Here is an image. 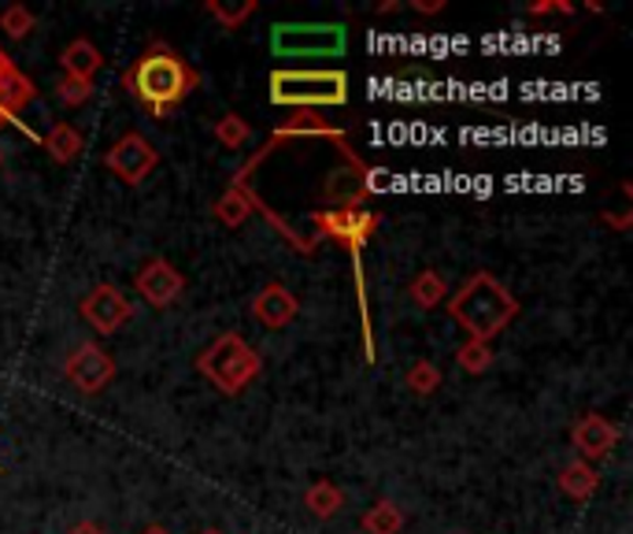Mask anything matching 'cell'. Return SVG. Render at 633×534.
Returning <instances> with one entry per match:
<instances>
[{
    "label": "cell",
    "instance_id": "8",
    "mask_svg": "<svg viewBox=\"0 0 633 534\" xmlns=\"http://www.w3.org/2000/svg\"><path fill=\"white\" fill-rule=\"evenodd\" d=\"M78 312H81V319L97 330V335L108 338V335H116V330H122L130 319H134V301L122 294L119 286H111V282H100V286H94L86 297H81Z\"/></svg>",
    "mask_w": 633,
    "mask_h": 534
},
{
    "label": "cell",
    "instance_id": "12",
    "mask_svg": "<svg viewBox=\"0 0 633 534\" xmlns=\"http://www.w3.org/2000/svg\"><path fill=\"white\" fill-rule=\"evenodd\" d=\"M297 312H301L297 297H293L282 282H268V286L252 297V316H257V324H263L268 330L290 327L293 319H297Z\"/></svg>",
    "mask_w": 633,
    "mask_h": 534
},
{
    "label": "cell",
    "instance_id": "16",
    "mask_svg": "<svg viewBox=\"0 0 633 534\" xmlns=\"http://www.w3.org/2000/svg\"><path fill=\"white\" fill-rule=\"evenodd\" d=\"M252 208H260V197L252 194V186L230 183V189L216 200V219L222 227H241L252 216Z\"/></svg>",
    "mask_w": 633,
    "mask_h": 534
},
{
    "label": "cell",
    "instance_id": "19",
    "mask_svg": "<svg viewBox=\"0 0 633 534\" xmlns=\"http://www.w3.org/2000/svg\"><path fill=\"white\" fill-rule=\"evenodd\" d=\"M559 487H564L567 498L589 501L600 487V476H597L593 465H586V460H570V465L559 471Z\"/></svg>",
    "mask_w": 633,
    "mask_h": 534
},
{
    "label": "cell",
    "instance_id": "11",
    "mask_svg": "<svg viewBox=\"0 0 633 534\" xmlns=\"http://www.w3.org/2000/svg\"><path fill=\"white\" fill-rule=\"evenodd\" d=\"M570 442L578 449V460L593 465V460H604L611 449L619 446V427L600 412H586L575 427H570Z\"/></svg>",
    "mask_w": 633,
    "mask_h": 534
},
{
    "label": "cell",
    "instance_id": "4",
    "mask_svg": "<svg viewBox=\"0 0 633 534\" xmlns=\"http://www.w3.org/2000/svg\"><path fill=\"white\" fill-rule=\"evenodd\" d=\"M268 86H271V105L297 108V112L349 105V75H345V70L282 67V70H271Z\"/></svg>",
    "mask_w": 633,
    "mask_h": 534
},
{
    "label": "cell",
    "instance_id": "22",
    "mask_svg": "<svg viewBox=\"0 0 633 534\" xmlns=\"http://www.w3.org/2000/svg\"><path fill=\"white\" fill-rule=\"evenodd\" d=\"M208 15L216 19L222 30H238L241 23H249L252 15H257V0H238V4H230V0H208Z\"/></svg>",
    "mask_w": 633,
    "mask_h": 534
},
{
    "label": "cell",
    "instance_id": "18",
    "mask_svg": "<svg viewBox=\"0 0 633 534\" xmlns=\"http://www.w3.org/2000/svg\"><path fill=\"white\" fill-rule=\"evenodd\" d=\"M407 297H412L415 308L430 312V308L445 305V301H448V282L441 279V271L426 268V271H418V275L412 279V286H407Z\"/></svg>",
    "mask_w": 633,
    "mask_h": 534
},
{
    "label": "cell",
    "instance_id": "1",
    "mask_svg": "<svg viewBox=\"0 0 633 534\" xmlns=\"http://www.w3.org/2000/svg\"><path fill=\"white\" fill-rule=\"evenodd\" d=\"M122 86H127V94L138 105H145L152 116L163 119L200 86V75L171 45L152 42L145 53L130 59V67L122 70Z\"/></svg>",
    "mask_w": 633,
    "mask_h": 534
},
{
    "label": "cell",
    "instance_id": "26",
    "mask_svg": "<svg viewBox=\"0 0 633 534\" xmlns=\"http://www.w3.org/2000/svg\"><path fill=\"white\" fill-rule=\"evenodd\" d=\"M456 357H459V368L471 371V375H482V371L493 364V349H489L485 341H474V338H467V346L459 349Z\"/></svg>",
    "mask_w": 633,
    "mask_h": 534
},
{
    "label": "cell",
    "instance_id": "24",
    "mask_svg": "<svg viewBox=\"0 0 633 534\" xmlns=\"http://www.w3.org/2000/svg\"><path fill=\"white\" fill-rule=\"evenodd\" d=\"M37 26V15L30 12L26 4H8L4 12H0V30H4L12 42H23V37H30V30Z\"/></svg>",
    "mask_w": 633,
    "mask_h": 534
},
{
    "label": "cell",
    "instance_id": "30",
    "mask_svg": "<svg viewBox=\"0 0 633 534\" xmlns=\"http://www.w3.org/2000/svg\"><path fill=\"white\" fill-rule=\"evenodd\" d=\"M70 534H105V527H100V523H94V520H81V523H75V527H70Z\"/></svg>",
    "mask_w": 633,
    "mask_h": 534
},
{
    "label": "cell",
    "instance_id": "5",
    "mask_svg": "<svg viewBox=\"0 0 633 534\" xmlns=\"http://www.w3.org/2000/svg\"><path fill=\"white\" fill-rule=\"evenodd\" d=\"M197 371L211 382V386L219 390V394L238 397L244 386H252V382L260 379L263 360H260V352L252 349L241 335L227 330V335H219L197 357Z\"/></svg>",
    "mask_w": 633,
    "mask_h": 534
},
{
    "label": "cell",
    "instance_id": "20",
    "mask_svg": "<svg viewBox=\"0 0 633 534\" xmlns=\"http://www.w3.org/2000/svg\"><path fill=\"white\" fill-rule=\"evenodd\" d=\"M304 505H308L312 516L330 520L345 509V493H341V487H334L330 479H319V482H312V487L304 490Z\"/></svg>",
    "mask_w": 633,
    "mask_h": 534
},
{
    "label": "cell",
    "instance_id": "27",
    "mask_svg": "<svg viewBox=\"0 0 633 534\" xmlns=\"http://www.w3.org/2000/svg\"><path fill=\"white\" fill-rule=\"evenodd\" d=\"M56 97L64 100L67 108H81L89 97H94V83H86V78L59 75V83H56Z\"/></svg>",
    "mask_w": 633,
    "mask_h": 534
},
{
    "label": "cell",
    "instance_id": "7",
    "mask_svg": "<svg viewBox=\"0 0 633 534\" xmlns=\"http://www.w3.org/2000/svg\"><path fill=\"white\" fill-rule=\"evenodd\" d=\"M64 375L78 394H100L116 379V360L108 349H100L97 341H78L64 360Z\"/></svg>",
    "mask_w": 633,
    "mask_h": 534
},
{
    "label": "cell",
    "instance_id": "15",
    "mask_svg": "<svg viewBox=\"0 0 633 534\" xmlns=\"http://www.w3.org/2000/svg\"><path fill=\"white\" fill-rule=\"evenodd\" d=\"M59 64H64V75L94 83V75H97L100 67H105V53H100V48L89 42V37H75L70 45H64V53H59Z\"/></svg>",
    "mask_w": 633,
    "mask_h": 534
},
{
    "label": "cell",
    "instance_id": "28",
    "mask_svg": "<svg viewBox=\"0 0 633 534\" xmlns=\"http://www.w3.org/2000/svg\"><path fill=\"white\" fill-rule=\"evenodd\" d=\"M534 15H545V12H575V4H553V0H541V4L530 8Z\"/></svg>",
    "mask_w": 633,
    "mask_h": 534
},
{
    "label": "cell",
    "instance_id": "29",
    "mask_svg": "<svg viewBox=\"0 0 633 534\" xmlns=\"http://www.w3.org/2000/svg\"><path fill=\"white\" fill-rule=\"evenodd\" d=\"M412 8H415V12H441V8H445V0H412Z\"/></svg>",
    "mask_w": 633,
    "mask_h": 534
},
{
    "label": "cell",
    "instance_id": "25",
    "mask_svg": "<svg viewBox=\"0 0 633 534\" xmlns=\"http://www.w3.org/2000/svg\"><path fill=\"white\" fill-rule=\"evenodd\" d=\"M404 382H407V390H412V394L426 397V394H434V390L441 386V371H437L434 360H415V364L407 368Z\"/></svg>",
    "mask_w": 633,
    "mask_h": 534
},
{
    "label": "cell",
    "instance_id": "31",
    "mask_svg": "<svg viewBox=\"0 0 633 534\" xmlns=\"http://www.w3.org/2000/svg\"><path fill=\"white\" fill-rule=\"evenodd\" d=\"M141 534H171V531H167V527H160V523H152V527H145Z\"/></svg>",
    "mask_w": 633,
    "mask_h": 534
},
{
    "label": "cell",
    "instance_id": "9",
    "mask_svg": "<svg viewBox=\"0 0 633 534\" xmlns=\"http://www.w3.org/2000/svg\"><path fill=\"white\" fill-rule=\"evenodd\" d=\"M105 164L116 178H122L127 186H141L145 178L156 171L160 164V153L152 149V141L145 134H138V130H130V134H122L116 145L105 153Z\"/></svg>",
    "mask_w": 633,
    "mask_h": 534
},
{
    "label": "cell",
    "instance_id": "6",
    "mask_svg": "<svg viewBox=\"0 0 633 534\" xmlns=\"http://www.w3.org/2000/svg\"><path fill=\"white\" fill-rule=\"evenodd\" d=\"M349 48V26L345 23H274L271 53L282 59H315L341 56Z\"/></svg>",
    "mask_w": 633,
    "mask_h": 534
},
{
    "label": "cell",
    "instance_id": "13",
    "mask_svg": "<svg viewBox=\"0 0 633 534\" xmlns=\"http://www.w3.org/2000/svg\"><path fill=\"white\" fill-rule=\"evenodd\" d=\"M371 194L367 183V167L349 160V167L330 171V178L323 183V200H330L334 208H360V200Z\"/></svg>",
    "mask_w": 633,
    "mask_h": 534
},
{
    "label": "cell",
    "instance_id": "2",
    "mask_svg": "<svg viewBox=\"0 0 633 534\" xmlns=\"http://www.w3.org/2000/svg\"><path fill=\"white\" fill-rule=\"evenodd\" d=\"M448 316L467 330V338L474 341H493L519 316V301L512 297V290L500 279H493L489 271H478L456 290V297L445 301Z\"/></svg>",
    "mask_w": 633,
    "mask_h": 534
},
{
    "label": "cell",
    "instance_id": "14",
    "mask_svg": "<svg viewBox=\"0 0 633 534\" xmlns=\"http://www.w3.org/2000/svg\"><path fill=\"white\" fill-rule=\"evenodd\" d=\"M30 100H34V83L0 53V127L23 112Z\"/></svg>",
    "mask_w": 633,
    "mask_h": 534
},
{
    "label": "cell",
    "instance_id": "21",
    "mask_svg": "<svg viewBox=\"0 0 633 534\" xmlns=\"http://www.w3.org/2000/svg\"><path fill=\"white\" fill-rule=\"evenodd\" d=\"M360 527L367 534H401L404 531V512L396 509L393 501H374V505L363 512Z\"/></svg>",
    "mask_w": 633,
    "mask_h": 534
},
{
    "label": "cell",
    "instance_id": "17",
    "mask_svg": "<svg viewBox=\"0 0 633 534\" xmlns=\"http://www.w3.org/2000/svg\"><path fill=\"white\" fill-rule=\"evenodd\" d=\"M45 149L48 156L56 160V164H75V160L81 156V149H86V138H81L78 127L70 123H53L45 134Z\"/></svg>",
    "mask_w": 633,
    "mask_h": 534
},
{
    "label": "cell",
    "instance_id": "10",
    "mask_svg": "<svg viewBox=\"0 0 633 534\" xmlns=\"http://www.w3.org/2000/svg\"><path fill=\"white\" fill-rule=\"evenodd\" d=\"M134 286L152 308H171L182 297V290H186V279H182V271L171 264V260L156 257L149 260V264H141Z\"/></svg>",
    "mask_w": 633,
    "mask_h": 534
},
{
    "label": "cell",
    "instance_id": "23",
    "mask_svg": "<svg viewBox=\"0 0 633 534\" xmlns=\"http://www.w3.org/2000/svg\"><path fill=\"white\" fill-rule=\"evenodd\" d=\"M211 134H216L222 149H233V153H238V149H244L252 141V127H249V119H241L238 112H227L216 127H211Z\"/></svg>",
    "mask_w": 633,
    "mask_h": 534
},
{
    "label": "cell",
    "instance_id": "3",
    "mask_svg": "<svg viewBox=\"0 0 633 534\" xmlns=\"http://www.w3.org/2000/svg\"><path fill=\"white\" fill-rule=\"evenodd\" d=\"M312 224L319 227V238H330L334 246L349 249L352 257V271H356V294H360V319H363V346H367V360H374V335H371V312H367V282H363V246L367 238L374 235L378 216L367 208H319L312 211Z\"/></svg>",
    "mask_w": 633,
    "mask_h": 534
},
{
    "label": "cell",
    "instance_id": "32",
    "mask_svg": "<svg viewBox=\"0 0 633 534\" xmlns=\"http://www.w3.org/2000/svg\"><path fill=\"white\" fill-rule=\"evenodd\" d=\"M200 534H222V531H216V527H208V531H200Z\"/></svg>",
    "mask_w": 633,
    "mask_h": 534
}]
</instances>
